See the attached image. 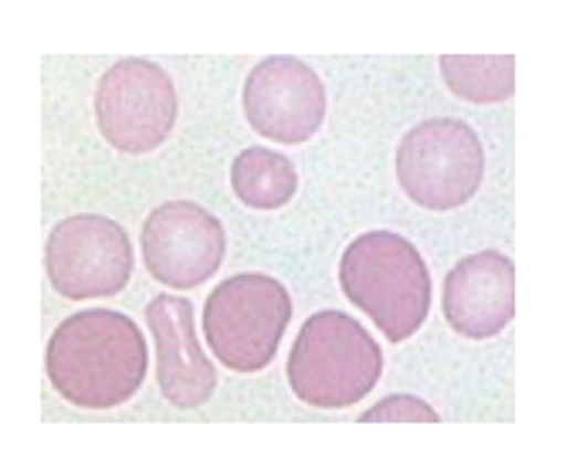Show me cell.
Segmentation results:
<instances>
[{
	"label": "cell",
	"mask_w": 566,
	"mask_h": 467,
	"mask_svg": "<svg viewBox=\"0 0 566 467\" xmlns=\"http://www.w3.org/2000/svg\"><path fill=\"white\" fill-rule=\"evenodd\" d=\"M441 413L421 396H387L377 406L359 413V424H438Z\"/></svg>",
	"instance_id": "14"
},
{
	"label": "cell",
	"mask_w": 566,
	"mask_h": 467,
	"mask_svg": "<svg viewBox=\"0 0 566 467\" xmlns=\"http://www.w3.org/2000/svg\"><path fill=\"white\" fill-rule=\"evenodd\" d=\"M400 190L424 211H454L485 180V149L461 119H428L397 146Z\"/></svg>",
	"instance_id": "5"
},
{
	"label": "cell",
	"mask_w": 566,
	"mask_h": 467,
	"mask_svg": "<svg viewBox=\"0 0 566 467\" xmlns=\"http://www.w3.org/2000/svg\"><path fill=\"white\" fill-rule=\"evenodd\" d=\"M44 370L65 403L113 410L139 393L149 370V349L129 316L113 308H88L51 332Z\"/></svg>",
	"instance_id": "1"
},
{
	"label": "cell",
	"mask_w": 566,
	"mask_h": 467,
	"mask_svg": "<svg viewBox=\"0 0 566 467\" xmlns=\"http://www.w3.org/2000/svg\"><path fill=\"white\" fill-rule=\"evenodd\" d=\"M441 311L451 332L465 339L499 336L516 316V265L502 251H479L458 262L441 288Z\"/></svg>",
	"instance_id": "11"
},
{
	"label": "cell",
	"mask_w": 566,
	"mask_h": 467,
	"mask_svg": "<svg viewBox=\"0 0 566 467\" xmlns=\"http://www.w3.org/2000/svg\"><path fill=\"white\" fill-rule=\"evenodd\" d=\"M95 119L106 142L143 156L167 142L177 123L174 78L146 59H123L95 85Z\"/></svg>",
	"instance_id": "6"
},
{
	"label": "cell",
	"mask_w": 566,
	"mask_h": 467,
	"mask_svg": "<svg viewBox=\"0 0 566 467\" xmlns=\"http://www.w3.org/2000/svg\"><path fill=\"white\" fill-rule=\"evenodd\" d=\"M48 282L62 298H109L129 285L133 241L123 224L102 214L65 217L51 227L44 244Z\"/></svg>",
	"instance_id": "7"
},
{
	"label": "cell",
	"mask_w": 566,
	"mask_h": 467,
	"mask_svg": "<svg viewBox=\"0 0 566 467\" xmlns=\"http://www.w3.org/2000/svg\"><path fill=\"white\" fill-rule=\"evenodd\" d=\"M146 326L157 342V386L177 410H197L218 393V370L193 332V305L184 295H157L146 305Z\"/></svg>",
	"instance_id": "10"
},
{
	"label": "cell",
	"mask_w": 566,
	"mask_h": 467,
	"mask_svg": "<svg viewBox=\"0 0 566 467\" xmlns=\"http://www.w3.org/2000/svg\"><path fill=\"white\" fill-rule=\"evenodd\" d=\"M248 126L272 142H305L326 123V85L302 59L275 55L259 62L241 92Z\"/></svg>",
	"instance_id": "9"
},
{
	"label": "cell",
	"mask_w": 566,
	"mask_h": 467,
	"mask_svg": "<svg viewBox=\"0 0 566 467\" xmlns=\"http://www.w3.org/2000/svg\"><path fill=\"white\" fill-rule=\"evenodd\" d=\"M285 370L292 393L305 406L346 410L380 383L384 352L353 316L326 308L302 322Z\"/></svg>",
	"instance_id": "3"
},
{
	"label": "cell",
	"mask_w": 566,
	"mask_h": 467,
	"mask_svg": "<svg viewBox=\"0 0 566 467\" xmlns=\"http://www.w3.org/2000/svg\"><path fill=\"white\" fill-rule=\"evenodd\" d=\"M231 190L254 211H279L298 190V170L289 156L265 146H248L231 163Z\"/></svg>",
	"instance_id": "12"
},
{
	"label": "cell",
	"mask_w": 566,
	"mask_h": 467,
	"mask_svg": "<svg viewBox=\"0 0 566 467\" xmlns=\"http://www.w3.org/2000/svg\"><path fill=\"white\" fill-rule=\"evenodd\" d=\"M444 85L475 106H499L516 95V59L512 55H441Z\"/></svg>",
	"instance_id": "13"
},
{
	"label": "cell",
	"mask_w": 566,
	"mask_h": 467,
	"mask_svg": "<svg viewBox=\"0 0 566 467\" xmlns=\"http://www.w3.org/2000/svg\"><path fill=\"white\" fill-rule=\"evenodd\" d=\"M143 265L164 288H197L211 282L224 265L221 221L190 200H167L157 206L139 234Z\"/></svg>",
	"instance_id": "8"
},
{
	"label": "cell",
	"mask_w": 566,
	"mask_h": 467,
	"mask_svg": "<svg viewBox=\"0 0 566 467\" xmlns=\"http://www.w3.org/2000/svg\"><path fill=\"white\" fill-rule=\"evenodd\" d=\"M289 322V288L262 272H244L221 282L203 301V339L221 367L234 373L269 370Z\"/></svg>",
	"instance_id": "4"
},
{
	"label": "cell",
	"mask_w": 566,
	"mask_h": 467,
	"mask_svg": "<svg viewBox=\"0 0 566 467\" xmlns=\"http://www.w3.org/2000/svg\"><path fill=\"white\" fill-rule=\"evenodd\" d=\"M343 295L370 316L387 342H407L431 311V272L403 234H359L339 262Z\"/></svg>",
	"instance_id": "2"
}]
</instances>
